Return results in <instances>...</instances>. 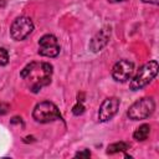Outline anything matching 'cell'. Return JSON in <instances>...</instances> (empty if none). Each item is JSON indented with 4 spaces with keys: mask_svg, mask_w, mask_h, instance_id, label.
Masks as SVG:
<instances>
[{
    "mask_svg": "<svg viewBox=\"0 0 159 159\" xmlns=\"http://www.w3.org/2000/svg\"><path fill=\"white\" fill-rule=\"evenodd\" d=\"M20 76L30 91L37 93L42 87L51 83L52 66L47 62H30L22 68Z\"/></svg>",
    "mask_w": 159,
    "mask_h": 159,
    "instance_id": "cell-1",
    "label": "cell"
},
{
    "mask_svg": "<svg viewBox=\"0 0 159 159\" xmlns=\"http://www.w3.org/2000/svg\"><path fill=\"white\" fill-rule=\"evenodd\" d=\"M158 73V62L157 61H149L145 65H143L137 75L133 77V80L129 83V87L132 91H138L143 87H145L148 83L152 82V80Z\"/></svg>",
    "mask_w": 159,
    "mask_h": 159,
    "instance_id": "cell-2",
    "label": "cell"
},
{
    "mask_svg": "<svg viewBox=\"0 0 159 159\" xmlns=\"http://www.w3.org/2000/svg\"><path fill=\"white\" fill-rule=\"evenodd\" d=\"M32 117L39 123H50L53 120L62 119V116H61L57 106L50 101L40 102L39 104H36V107L34 108V112H32Z\"/></svg>",
    "mask_w": 159,
    "mask_h": 159,
    "instance_id": "cell-3",
    "label": "cell"
},
{
    "mask_svg": "<svg viewBox=\"0 0 159 159\" xmlns=\"http://www.w3.org/2000/svg\"><path fill=\"white\" fill-rule=\"evenodd\" d=\"M154 109H155V103H154L153 98L145 97V98H142V99L134 102L129 107L127 116L132 120H140V119H145V118L150 117L153 114Z\"/></svg>",
    "mask_w": 159,
    "mask_h": 159,
    "instance_id": "cell-4",
    "label": "cell"
},
{
    "mask_svg": "<svg viewBox=\"0 0 159 159\" xmlns=\"http://www.w3.org/2000/svg\"><path fill=\"white\" fill-rule=\"evenodd\" d=\"M32 30H34V24L31 19L26 16H20L12 22L10 27V35L15 41H21L26 39L32 32Z\"/></svg>",
    "mask_w": 159,
    "mask_h": 159,
    "instance_id": "cell-5",
    "label": "cell"
},
{
    "mask_svg": "<svg viewBox=\"0 0 159 159\" xmlns=\"http://www.w3.org/2000/svg\"><path fill=\"white\" fill-rule=\"evenodd\" d=\"M39 53L46 57H56L60 53V45L53 35H43L39 40Z\"/></svg>",
    "mask_w": 159,
    "mask_h": 159,
    "instance_id": "cell-6",
    "label": "cell"
},
{
    "mask_svg": "<svg viewBox=\"0 0 159 159\" xmlns=\"http://www.w3.org/2000/svg\"><path fill=\"white\" fill-rule=\"evenodd\" d=\"M133 71H134L133 62H130L128 60H120L119 62H117L113 66L112 77L117 82H125V81H128L132 77Z\"/></svg>",
    "mask_w": 159,
    "mask_h": 159,
    "instance_id": "cell-7",
    "label": "cell"
},
{
    "mask_svg": "<svg viewBox=\"0 0 159 159\" xmlns=\"http://www.w3.org/2000/svg\"><path fill=\"white\" fill-rule=\"evenodd\" d=\"M119 108V99L116 97H111L107 98L99 107L98 111V119L99 122H107L111 118H113V116L117 113Z\"/></svg>",
    "mask_w": 159,
    "mask_h": 159,
    "instance_id": "cell-8",
    "label": "cell"
},
{
    "mask_svg": "<svg viewBox=\"0 0 159 159\" xmlns=\"http://www.w3.org/2000/svg\"><path fill=\"white\" fill-rule=\"evenodd\" d=\"M109 37H111V27H103L102 30H99L94 36L93 39L91 40V43H89V50L92 52H98L101 51L109 41Z\"/></svg>",
    "mask_w": 159,
    "mask_h": 159,
    "instance_id": "cell-9",
    "label": "cell"
},
{
    "mask_svg": "<svg viewBox=\"0 0 159 159\" xmlns=\"http://www.w3.org/2000/svg\"><path fill=\"white\" fill-rule=\"evenodd\" d=\"M149 133H150V127H149V124H142V125H140L139 128H137L135 132L133 133V138H134L135 140H138V142H143V140H145V139L148 138Z\"/></svg>",
    "mask_w": 159,
    "mask_h": 159,
    "instance_id": "cell-10",
    "label": "cell"
},
{
    "mask_svg": "<svg viewBox=\"0 0 159 159\" xmlns=\"http://www.w3.org/2000/svg\"><path fill=\"white\" fill-rule=\"evenodd\" d=\"M129 143L125 142H117L113 144H109L107 147V153L108 154H114V153H119V152H125L127 149H129Z\"/></svg>",
    "mask_w": 159,
    "mask_h": 159,
    "instance_id": "cell-11",
    "label": "cell"
},
{
    "mask_svg": "<svg viewBox=\"0 0 159 159\" xmlns=\"http://www.w3.org/2000/svg\"><path fill=\"white\" fill-rule=\"evenodd\" d=\"M7 62H9V53H7V51L5 48L0 47V65L4 66Z\"/></svg>",
    "mask_w": 159,
    "mask_h": 159,
    "instance_id": "cell-12",
    "label": "cell"
},
{
    "mask_svg": "<svg viewBox=\"0 0 159 159\" xmlns=\"http://www.w3.org/2000/svg\"><path fill=\"white\" fill-rule=\"evenodd\" d=\"M83 112H84V107H83L82 102H77V104L73 106V108H72V113H73L75 116H80V114H82Z\"/></svg>",
    "mask_w": 159,
    "mask_h": 159,
    "instance_id": "cell-13",
    "label": "cell"
},
{
    "mask_svg": "<svg viewBox=\"0 0 159 159\" xmlns=\"http://www.w3.org/2000/svg\"><path fill=\"white\" fill-rule=\"evenodd\" d=\"M76 157H77V158H89V157H91V152H89L88 149H83L82 152L76 153Z\"/></svg>",
    "mask_w": 159,
    "mask_h": 159,
    "instance_id": "cell-14",
    "label": "cell"
},
{
    "mask_svg": "<svg viewBox=\"0 0 159 159\" xmlns=\"http://www.w3.org/2000/svg\"><path fill=\"white\" fill-rule=\"evenodd\" d=\"M10 109V106L7 103H0V114H6Z\"/></svg>",
    "mask_w": 159,
    "mask_h": 159,
    "instance_id": "cell-15",
    "label": "cell"
},
{
    "mask_svg": "<svg viewBox=\"0 0 159 159\" xmlns=\"http://www.w3.org/2000/svg\"><path fill=\"white\" fill-rule=\"evenodd\" d=\"M143 2H149V4H154V5H158L159 4V0H142Z\"/></svg>",
    "mask_w": 159,
    "mask_h": 159,
    "instance_id": "cell-16",
    "label": "cell"
},
{
    "mask_svg": "<svg viewBox=\"0 0 159 159\" xmlns=\"http://www.w3.org/2000/svg\"><path fill=\"white\" fill-rule=\"evenodd\" d=\"M11 123L14 124V123H21V118H19V117H14L12 119H11Z\"/></svg>",
    "mask_w": 159,
    "mask_h": 159,
    "instance_id": "cell-17",
    "label": "cell"
},
{
    "mask_svg": "<svg viewBox=\"0 0 159 159\" xmlns=\"http://www.w3.org/2000/svg\"><path fill=\"white\" fill-rule=\"evenodd\" d=\"M109 2H119V1H122V0H108Z\"/></svg>",
    "mask_w": 159,
    "mask_h": 159,
    "instance_id": "cell-18",
    "label": "cell"
}]
</instances>
